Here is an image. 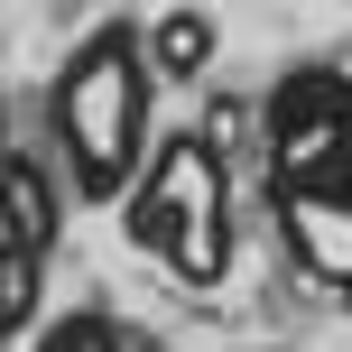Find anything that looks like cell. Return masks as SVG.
Returning <instances> with one entry per match:
<instances>
[{
  "label": "cell",
  "mask_w": 352,
  "mask_h": 352,
  "mask_svg": "<svg viewBox=\"0 0 352 352\" xmlns=\"http://www.w3.org/2000/svg\"><path fill=\"white\" fill-rule=\"evenodd\" d=\"M158 140V65H148L140 19H93L47 74V148L65 167L74 204H121Z\"/></svg>",
  "instance_id": "obj_1"
},
{
  "label": "cell",
  "mask_w": 352,
  "mask_h": 352,
  "mask_svg": "<svg viewBox=\"0 0 352 352\" xmlns=\"http://www.w3.org/2000/svg\"><path fill=\"white\" fill-rule=\"evenodd\" d=\"M269 204L287 260L352 287V74L297 65L269 93Z\"/></svg>",
  "instance_id": "obj_2"
},
{
  "label": "cell",
  "mask_w": 352,
  "mask_h": 352,
  "mask_svg": "<svg viewBox=\"0 0 352 352\" xmlns=\"http://www.w3.org/2000/svg\"><path fill=\"white\" fill-rule=\"evenodd\" d=\"M121 232L140 260H158L176 287H223L241 260V213H232V158L213 130H158L140 176L121 186Z\"/></svg>",
  "instance_id": "obj_3"
},
{
  "label": "cell",
  "mask_w": 352,
  "mask_h": 352,
  "mask_svg": "<svg viewBox=\"0 0 352 352\" xmlns=\"http://www.w3.org/2000/svg\"><path fill=\"white\" fill-rule=\"evenodd\" d=\"M56 232H65V195H56L47 158L0 148V241H19V250H56Z\"/></svg>",
  "instance_id": "obj_4"
},
{
  "label": "cell",
  "mask_w": 352,
  "mask_h": 352,
  "mask_svg": "<svg viewBox=\"0 0 352 352\" xmlns=\"http://www.w3.org/2000/svg\"><path fill=\"white\" fill-rule=\"evenodd\" d=\"M28 352H148V334H130L111 306H65V316L37 324V343H28Z\"/></svg>",
  "instance_id": "obj_5"
},
{
  "label": "cell",
  "mask_w": 352,
  "mask_h": 352,
  "mask_svg": "<svg viewBox=\"0 0 352 352\" xmlns=\"http://www.w3.org/2000/svg\"><path fill=\"white\" fill-rule=\"evenodd\" d=\"M148 65H158V84H195L213 65V19L204 10H167L148 28Z\"/></svg>",
  "instance_id": "obj_6"
},
{
  "label": "cell",
  "mask_w": 352,
  "mask_h": 352,
  "mask_svg": "<svg viewBox=\"0 0 352 352\" xmlns=\"http://www.w3.org/2000/svg\"><path fill=\"white\" fill-rule=\"evenodd\" d=\"M37 287H47V250L0 241V334H10V343L37 324Z\"/></svg>",
  "instance_id": "obj_7"
},
{
  "label": "cell",
  "mask_w": 352,
  "mask_h": 352,
  "mask_svg": "<svg viewBox=\"0 0 352 352\" xmlns=\"http://www.w3.org/2000/svg\"><path fill=\"white\" fill-rule=\"evenodd\" d=\"M0 352H10V334H0Z\"/></svg>",
  "instance_id": "obj_8"
},
{
  "label": "cell",
  "mask_w": 352,
  "mask_h": 352,
  "mask_svg": "<svg viewBox=\"0 0 352 352\" xmlns=\"http://www.w3.org/2000/svg\"><path fill=\"white\" fill-rule=\"evenodd\" d=\"M0 148H10V140H0Z\"/></svg>",
  "instance_id": "obj_9"
}]
</instances>
